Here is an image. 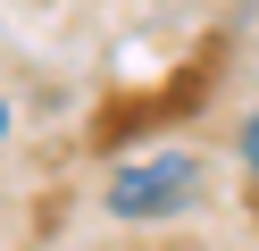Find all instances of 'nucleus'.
<instances>
[{"label": "nucleus", "instance_id": "obj_1", "mask_svg": "<svg viewBox=\"0 0 259 251\" xmlns=\"http://www.w3.org/2000/svg\"><path fill=\"white\" fill-rule=\"evenodd\" d=\"M192 201H201V159H192V151H151V159H134V167L109 176V209L134 218V226L176 218V209H192Z\"/></svg>", "mask_w": 259, "mask_h": 251}, {"label": "nucleus", "instance_id": "obj_2", "mask_svg": "<svg viewBox=\"0 0 259 251\" xmlns=\"http://www.w3.org/2000/svg\"><path fill=\"white\" fill-rule=\"evenodd\" d=\"M242 167L259 176V109H251V126H242Z\"/></svg>", "mask_w": 259, "mask_h": 251}, {"label": "nucleus", "instance_id": "obj_3", "mask_svg": "<svg viewBox=\"0 0 259 251\" xmlns=\"http://www.w3.org/2000/svg\"><path fill=\"white\" fill-rule=\"evenodd\" d=\"M0 134H9V100H0Z\"/></svg>", "mask_w": 259, "mask_h": 251}]
</instances>
